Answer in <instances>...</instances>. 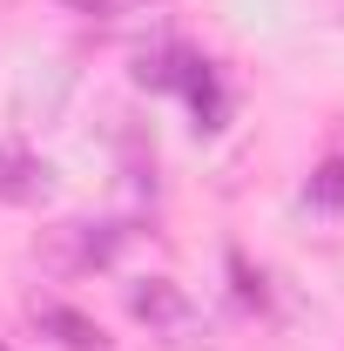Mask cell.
I'll return each mask as SVG.
<instances>
[{"mask_svg":"<svg viewBox=\"0 0 344 351\" xmlns=\"http://www.w3.org/2000/svg\"><path fill=\"white\" fill-rule=\"evenodd\" d=\"M129 317L149 324V331H162L169 345H182L196 331V304H189V291L175 277H142V284H129Z\"/></svg>","mask_w":344,"mask_h":351,"instance_id":"1","label":"cell"},{"mask_svg":"<svg viewBox=\"0 0 344 351\" xmlns=\"http://www.w3.org/2000/svg\"><path fill=\"white\" fill-rule=\"evenodd\" d=\"M34 250H41L47 270H95V263H108L122 250V230H108V223H54Z\"/></svg>","mask_w":344,"mask_h":351,"instance_id":"2","label":"cell"},{"mask_svg":"<svg viewBox=\"0 0 344 351\" xmlns=\"http://www.w3.org/2000/svg\"><path fill=\"white\" fill-rule=\"evenodd\" d=\"M27 317L41 324V338H54L61 351H108V331L88 311L61 304V298H27Z\"/></svg>","mask_w":344,"mask_h":351,"instance_id":"3","label":"cell"},{"mask_svg":"<svg viewBox=\"0 0 344 351\" xmlns=\"http://www.w3.org/2000/svg\"><path fill=\"white\" fill-rule=\"evenodd\" d=\"M47 189H54V169H47L41 156H27V149L0 142V203L27 210V203H41Z\"/></svg>","mask_w":344,"mask_h":351,"instance_id":"4","label":"cell"},{"mask_svg":"<svg viewBox=\"0 0 344 351\" xmlns=\"http://www.w3.org/2000/svg\"><path fill=\"white\" fill-rule=\"evenodd\" d=\"M182 95H189V108H196V129H223V115H230V95H223V75H216V61L203 54H189L182 61Z\"/></svg>","mask_w":344,"mask_h":351,"instance_id":"5","label":"cell"},{"mask_svg":"<svg viewBox=\"0 0 344 351\" xmlns=\"http://www.w3.org/2000/svg\"><path fill=\"white\" fill-rule=\"evenodd\" d=\"M304 203L310 210H331V217H344V162H324V169L304 182Z\"/></svg>","mask_w":344,"mask_h":351,"instance_id":"6","label":"cell"},{"mask_svg":"<svg viewBox=\"0 0 344 351\" xmlns=\"http://www.w3.org/2000/svg\"><path fill=\"white\" fill-rule=\"evenodd\" d=\"M230 270H236V298H243V304H263V284L243 270V257H230Z\"/></svg>","mask_w":344,"mask_h":351,"instance_id":"7","label":"cell"},{"mask_svg":"<svg viewBox=\"0 0 344 351\" xmlns=\"http://www.w3.org/2000/svg\"><path fill=\"white\" fill-rule=\"evenodd\" d=\"M68 7H82V14H101V21H108V14H122V0H68Z\"/></svg>","mask_w":344,"mask_h":351,"instance_id":"8","label":"cell"}]
</instances>
